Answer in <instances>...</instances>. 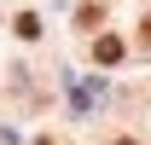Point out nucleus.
I'll list each match as a JSON object with an SVG mask.
<instances>
[{
  "label": "nucleus",
  "instance_id": "obj_1",
  "mask_svg": "<svg viewBox=\"0 0 151 145\" xmlns=\"http://www.w3.org/2000/svg\"><path fill=\"white\" fill-rule=\"evenodd\" d=\"M122 52H128L122 35H99V41H93V58H99V64H122Z\"/></svg>",
  "mask_w": 151,
  "mask_h": 145
},
{
  "label": "nucleus",
  "instance_id": "obj_2",
  "mask_svg": "<svg viewBox=\"0 0 151 145\" xmlns=\"http://www.w3.org/2000/svg\"><path fill=\"white\" fill-rule=\"evenodd\" d=\"M18 35H23V41H35V35H41V18H35V12H23V18H18Z\"/></svg>",
  "mask_w": 151,
  "mask_h": 145
},
{
  "label": "nucleus",
  "instance_id": "obj_3",
  "mask_svg": "<svg viewBox=\"0 0 151 145\" xmlns=\"http://www.w3.org/2000/svg\"><path fill=\"white\" fill-rule=\"evenodd\" d=\"M139 41H145V47H151V18H145V35H139Z\"/></svg>",
  "mask_w": 151,
  "mask_h": 145
},
{
  "label": "nucleus",
  "instance_id": "obj_4",
  "mask_svg": "<svg viewBox=\"0 0 151 145\" xmlns=\"http://www.w3.org/2000/svg\"><path fill=\"white\" fill-rule=\"evenodd\" d=\"M116 145H134V139H116Z\"/></svg>",
  "mask_w": 151,
  "mask_h": 145
}]
</instances>
